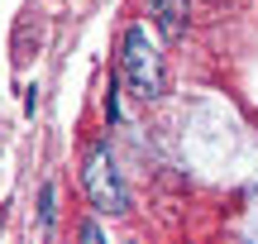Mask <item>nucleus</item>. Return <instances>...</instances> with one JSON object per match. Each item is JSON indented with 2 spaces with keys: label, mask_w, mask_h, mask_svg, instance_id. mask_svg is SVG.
<instances>
[{
  "label": "nucleus",
  "mask_w": 258,
  "mask_h": 244,
  "mask_svg": "<svg viewBox=\"0 0 258 244\" xmlns=\"http://www.w3.org/2000/svg\"><path fill=\"white\" fill-rule=\"evenodd\" d=\"M120 72L124 82L134 86L144 101L163 96V57H158L153 38H148V24H129L120 38Z\"/></svg>",
  "instance_id": "f257e3e1"
},
{
  "label": "nucleus",
  "mask_w": 258,
  "mask_h": 244,
  "mask_svg": "<svg viewBox=\"0 0 258 244\" xmlns=\"http://www.w3.org/2000/svg\"><path fill=\"white\" fill-rule=\"evenodd\" d=\"M77 235H82L86 244H96V239H101V225H82V230H77Z\"/></svg>",
  "instance_id": "39448f33"
},
{
  "label": "nucleus",
  "mask_w": 258,
  "mask_h": 244,
  "mask_svg": "<svg viewBox=\"0 0 258 244\" xmlns=\"http://www.w3.org/2000/svg\"><path fill=\"white\" fill-rule=\"evenodd\" d=\"M82 187H86V197H91V206L101 211V216H124L129 211V192H124L120 168H115L105 144H91L86 168H82Z\"/></svg>",
  "instance_id": "f03ea898"
},
{
  "label": "nucleus",
  "mask_w": 258,
  "mask_h": 244,
  "mask_svg": "<svg viewBox=\"0 0 258 244\" xmlns=\"http://www.w3.org/2000/svg\"><path fill=\"white\" fill-rule=\"evenodd\" d=\"M148 15L163 29V38H182L186 29V0H148Z\"/></svg>",
  "instance_id": "7ed1b4c3"
},
{
  "label": "nucleus",
  "mask_w": 258,
  "mask_h": 244,
  "mask_svg": "<svg viewBox=\"0 0 258 244\" xmlns=\"http://www.w3.org/2000/svg\"><path fill=\"white\" fill-rule=\"evenodd\" d=\"M38 225H53V182H43V192H38Z\"/></svg>",
  "instance_id": "20e7f679"
}]
</instances>
